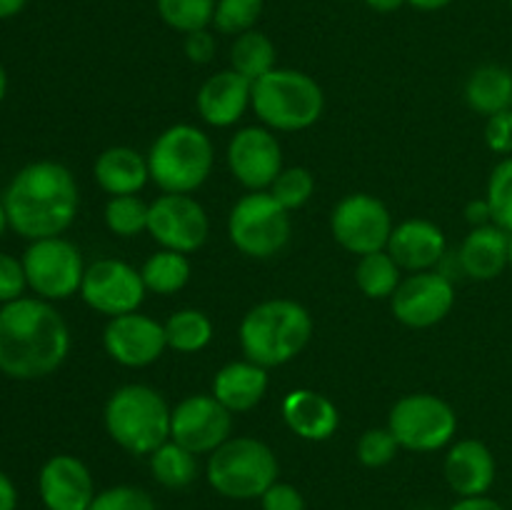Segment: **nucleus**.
I'll use <instances>...</instances> for the list:
<instances>
[{
    "mask_svg": "<svg viewBox=\"0 0 512 510\" xmlns=\"http://www.w3.org/2000/svg\"><path fill=\"white\" fill-rule=\"evenodd\" d=\"M290 233V210H285L270 190H250L230 210V243L248 258H273L288 245Z\"/></svg>",
    "mask_w": 512,
    "mask_h": 510,
    "instance_id": "obj_8",
    "label": "nucleus"
},
{
    "mask_svg": "<svg viewBox=\"0 0 512 510\" xmlns=\"http://www.w3.org/2000/svg\"><path fill=\"white\" fill-rule=\"evenodd\" d=\"M103 348L125 368H145L163 355L168 340L163 323L135 310L108 320L103 330Z\"/></svg>",
    "mask_w": 512,
    "mask_h": 510,
    "instance_id": "obj_17",
    "label": "nucleus"
},
{
    "mask_svg": "<svg viewBox=\"0 0 512 510\" xmlns=\"http://www.w3.org/2000/svg\"><path fill=\"white\" fill-rule=\"evenodd\" d=\"M263 15V0H218L213 25L223 35H243L255 28Z\"/></svg>",
    "mask_w": 512,
    "mask_h": 510,
    "instance_id": "obj_35",
    "label": "nucleus"
},
{
    "mask_svg": "<svg viewBox=\"0 0 512 510\" xmlns=\"http://www.w3.org/2000/svg\"><path fill=\"white\" fill-rule=\"evenodd\" d=\"M458 263L468 278L495 280L510 265V233L495 223L473 228L460 245Z\"/></svg>",
    "mask_w": 512,
    "mask_h": 510,
    "instance_id": "obj_23",
    "label": "nucleus"
},
{
    "mask_svg": "<svg viewBox=\"0 0 512 510\" xmlns=\"http://www.w3.org/2000/svg\"><path fill=\"white\" fill-rule=\"evenodd\" d=\"M38 493L48 510H88L98 495L88 465L68 453L45 460L38 475Z\"/></svg>",
    "mask_w": 512,
    "mask_h": 510,
    "instance_id": "obj_18",
    "label": "nucleus"
},
{
    "mask_svg": "<svg viewBox=\"0 0 512 510\" xmlns=\"http://www.w3.org/2000/svg\"><path fill=\"white\" fill-rule=\"evenodd\" d=\"M95 183L113 198V195H138L150 180L148 158L128 145H113L103 150L95 160Z\"/></svg>",
    "mask_w": 512,
    "mask_h": 510,
    "instance_id": "obj_25",
    "label": "nucleus"
},
{
    "mask_svg": "<svg viewBox=\"0 0 512 510\" xmlns=\"http://www.w3.org/2000/svg\"><path fill=\"white\" fill-rule=\"evenodd\" d=\"M385 250L393 255L400 270L423 273V270H435L443 263L445 253H448V240H445L443 228L433 220L410 218L395 225Z\"/></svg>",
    "mask_w": 512,
    "mask_h": 510,
    "instance_id": "obj_19",
    "label": "nucleus"
},
{
    "mask_svg": "<svg viewBox=\"0 0 512 510\" xmlns=\"http://www.w3.org/2000/svg\"><path fill=\"white\" fill-rule=\"evenodd\" d=\"M183 48H185V55H188L190 63L205 65L215 58V48H218V45H215V35L210 33L208 28H203V30H195V33L185 35Z\"/></svg>",
    "mask_w": 512,
    "mask_h": 510,
    "instance_id": "obj_42",
    "label": "nucleus"
},
{
    "mask_svg": "<svg viewBox=\"0 0 512 510\" xmlns=\"http://www.w3.org/2000/svg\"><path fill=\"white\" fill-rule=\"evenodd\" d=\"M465 218L473 228H480V225H488L493 223V215H490V205L488 200L480 198V200H470L468 208H465Z\"/></svg>",
    "mask_w": 512,
    "mask_h": 510,
    "instance_id": "obj_43",
    "label": "nucleus"
},
{
    "mask_svg": "<svg viewBox=\"0 0 512 510\" xmlns=\"http://www.w3.org/2000/svg\"><path fill=\"white\" fill-rule=\"evenodd\" d=\"M25 288H28V278H25L23 260L0 253V303L5 305L23 298Z\"/></svg>",
    "mask_w": 512,
    "mask_h": 510,
    "instance_id": "obj_39",
    "label": "nucleus"
},
{
    "mask_svg": "<svg viewBox=\"0 0 512 510\" xmlns=\"http://www.w3.org/2000/svg\"><path fill=\"white\" fill-rule=\"evenodd\" d=\"M105 430L120 448L133 455H153L170 440L173 408L163 395L143 383H128L113 390L105 403Z\"/></svg>",
    "mask_w": 512,
    "mask_h": 510,
    "instance_id": "obj_4",
    "label": "nucleus"
},
{
    "mask_svg": "<svg viewBox=\"0 0 512 510\" xmlns=\"http://www.w3.org/2000/svg\"><path fill=\"white\" fill-rule=\"evenodd\" d=\"M150 473L163 488H188L198 478V455L175 440H168L150 455Z\"/></svg>",
    "mask_w": 512,
    "mask_h": 510,
    "instance_id": "obj_30",
    "label": "nucleus"
},
{
    "mask_svg": "<svg viewBox=\"0 0 512 510\" xmlns=\"http://www.w3.org/2000/svg\"><path fill=\"white\" fill-rule=\"evenodd\" d=\"M485 200L490 205L493 223L512 235V155L500 160L493 168Z\"/></svg>",
    "mask_w": 512,
    "mask_h": 510,
    "instance_id": "obj_34",
    "label": "nucleus"
},
{
    "mask_svg": "<svg viewBox=\"0 0 512 510\" xmlns=\"http://www.w3.org/2000/svg\"><path fill=\"white\" fill-rule=\"evenodd\" d=\"M348 3H350V0H348Z\"/></svg>",
    "mask_w": 512,
    "mask_h": 510,
    "instance_id": "obj_53",
    "label": "nucleus"
},
{
    "mask_svg": "<svg viewBox=\"0 0 512 510\" xmlns=\"http://www.w3.org/2000/svg\"><path fill=\"white\" fill-rule=\"evenodd\" d=\"M448 510H505L498 500L488 498V495H475V498H460L458 503L450 505Z\"/></svg>",
    "mask_w": 512,
    "mask_h": 510,
    "instance_id": "obj_44",
    "label": "nucleus"
},
{
    "mask_svg": "<svg viewBox=\"0 0 512 510\" xmlns=\"http://www.w3.org/2000/svg\"><path fill=\"white\" fill-rule=\"evenodd\" d=\"M215 163L213 140L198 125L178 123L155 138L148 153L150 180L163 193L190 195L210 178Z\"/></svg>",
    "mask_w": 512,
    "mask_h": 510,
    "instance_id": "obj_5",
    "label": "nucleus"
},
{
    "mask_svg": "<svg viewBox=\"0 0 512 510\" xmlns=\"http://www.w3.org/2000/svg\"><path fill=\"white\" fill-rule=\"evenodd\" d=\"M8 225L25 240L63 235L78 215L75 175L55 160H38L13 175L3 195Z\"/></svg>",
    "mask_w": 512,
    "mask_h": 510,
    "instance_id": "obj_2",
    "label": "nucleus"
},
{
    "mask_svg": "<svg viewBox=\"0 0 512 510\" xmlns=\"http://www.w3.org/2000/svg\"><path fill=\"white\" fill-rule=\"evenodd\" d=\"M253 105V80L233 68L210 75L198 90V113L213 128H230Z\"/></svg>",
    "mask_w": 512,
    "mask_h": 510,
    "instance_id": "obj_20",
    "label": "nucleus"
},
{
    "mask_svg": "<svg viewBox=\"0 0 512 510\" xmlns=\"http://www.w3.org/2000/svg\"><path fill=\"white\" fill-rule=\"evenodd\" d=\"M233 438V413L213 393L188 395L173 408L170 440L195 455H210Z\"/></svg>",
    "mask_w": 512,
    "mask_h": 510,
    "instance_id": "obj_13",
    "label": "nucleus"
},
{
    "mask_svg": "<svg viewBox=\"0 0 512 510\" xmlns=\"http://www.w3.org/2000/svg\"><path fill=\"white\" fill-rule=\"evenodd\" d=\"M393 228L388 205L370 193L345 195L330 215L335 243L353 255H368L388 248Z\"/></svg>",
    "mask_w": 512,
    "mask_h": 510,
    "instance_id": "obj_11",
    "label": "nucleus"
},
{
    "mask_svg": "<svg viewBox=\"0 0 512 510\" xmlns=\"http://www.w3.org/2000/svg\"><path fill=\"white\" fill-rule=\"evenodd\" d=\"M275 45L273 40L268 38L260 30H248V33L238 35L233 40V48H230V68L235 73L245 75L248 80H258L263 75H268L270 70H275Z\"/></svg>",
    "mask_w": 512,
    "mask_h": 510,
    "instance_id": "obj_28",
    "label": "nucleus"
},
{
    "mask_svg": "<svg viewBox=\"0 0 512 510\" xmlns=\"http://www.w3.org/2000/svg\"><path fill=\"white\" fill-rule=\"evenodd\" d=\"M70 353L63 315L43 298H18L0 308V373L13 380L53 375Z\"/></svg>",
    "mask_w": 512,
    "mask_h": 510,
    "instance_id": "obj_1",
    "label": "nucleus"
},
{
    "mask_svg": "<svg viewBox=\"0 0 512 510\" xmlns=\"http://www.w3.org/2000/svg\"><path fill=\"white\" fill-rule=\"evenodd\" d=\"M495 475H498L495 455L483 440H458L445 455V480L460 498L488 495Z\"/></svg>",
    "mask_w": 512,
    "mask_h": 510,
    "instance_id": "obj_21",
    "label": "nucleus"
},
{
    "mask_svg": "<svg viewBox=\"0 0 512 510\" xmlns=\"http://www.w3.org/2000/svg\"><path fill=\"white\" fill-rule=\"evenodd\" d=\"M150 203L138 195H113L105 205V225L118 238H135L148 230Z\"/></svg>",
    "mask_w": 512,
    "mask_h": 510,
    "instance_id": "obj_33",
    "label": "nucleus"
},
{
    "mask_svg": "<svg viewBox=\"0 0 512 510\" xmlns=\"http://www.w3.org/2000/svg\"><path fill=\"white\" fill-rule=\"evenodd\" d=\"M5 93H8V73H5V68L0 65V103H3Z\"/></svg>",
    "mask_w": 512,
    "mask_h": 510,
    "instance_id": "obj_49",
    "label": "nucleus"
},
{
    "mask_svg": "<svg viewBox=\"0 0 512 510\" xmlns=\"http://www.w3.org/2000/svg\"><path fill=\"white\" fill-rule=\"evenodd\" d=\"M405 3H408V0H365V5H368L370 10H375V13H395V10L403 8Z\"/></svg>",
    "mask_w": 512,
    "mask_h": 510,
    "instance_id": "obj_46",
    "label": "nucleus"
},
{
    "mask_svg": "<svg viewBox=\"0 0 512 510\" xmlns=\"http://www.w3.org/2000/svg\"><path fill=\"white\" fill-rule=\"evenodd\" d=\"M145 283L140 270L118 258H100L85 268L80 298L95 313L118 318L135 313L145 300Z\"/></svg>",
    "mask_w": 512,
    "mask_h": 510,
    "instance_id": "obj_12",
    "label": "nucleus"
},
{
    "mask_svg": "<svg viewBox=\"0 0 512 510\" xmlns=\"http://www.w3.org/2000/svg\"><path fill=\"white\" fill-rule=\"evenodd\" d=\"M485 143L493 153L512 155V108L490 115L485 123Z\"/></svg>",
    "mask_w": 512,
    "mask_h": 510,
    "instance_id": "obj_40",
    "label": "nucleus"
},
{
    "mask_svg": "<svg viewBox=\"0 0 512 510\" xmlns=\"http://www.w3.org/2000/svg\"><path fill=\"white\" fill-rule=\"evenodd\" d=\"M280 413H283L285 425H288L298 438L313 440V443L330 440L340 425L338 405H335L328 395L310 388L290 390L283 398Z\"/></svg>",
    "mask_w": 512,
    "mask_h": 510,
    "instance_id": "obj_22",
    "label": "nucleus"
},
{
    "mask_svg": "<svg viewBox=\"0 0 512 510\" xmlns=\"http://www.w3.org/2000/svg\"><path fill=\"white\" fill-rule=\"evenodd\" d=\"M510 5H512V0H510Z\"/></svg>",
    "mask_w": 512,
    "mask_h": 510,
    "instance_id": "obj_52",
    "label": "nucleus"
},
{
    "mask_svg": "<svg viewBox=\"0 0 512 510\" xmlns=\"http://www.w3.org/2000/svg\"><path fill=\"white\" fill-rule=\"evenodd\" d=\"M465 100L485 118L512 108V70L498 63L475 68L465 83Z\"/></svg>",
    "mask_w": 512,
    "mask_h": 510,
    "instance_id": "obj_26",
    "label": "nucleus"
},
{
    "mask_svg": "<svg viewBox=\"0 0 512 510\" xmlns=\"http://www.w3.org/2000/svg\"><path fill=\"white\" fill-rule=\"evenodd\" d=\"M453 0H408V5H413L415 10H425V13H433V10H443Z\"/></svg>",
    "mask_w": 512,
    "mask_h": 510,
    "instance_id": "obj_48",
    "label": "nucleus"
},
{
    "mask_svg": "<svg viewBox=\"0 0 512 510\" xmlns=\"http://www.w3.org/2000/svg\"><path fill=\"white\" fill-rule=\"evenodd\" d=\"M5 228H10V225H8V213H5V205H3V200H0V235L5 233Z\"/></svg>",
    "mask_w": 512,
    "mask_h": 510,
    "instance_id": "obj_50",
    "label": "nucleus"
},
{
    "mask_svg": "<svg viewBox=\"0 0 512 510\" xmlns=\"http://www.w3.org/2000/svg\"><path fill=\"white\" fill-rule=\"evenodd\" d=\"M265 128L280 133H298L313 128L325 108V95L318 80L303 70L275 68L253 83V105Z\"/></svg>",
    "mask_w": 512,
    "mask_h": 510,
    "instance_id": "obj_6",
    "label": "nucleus"
},
{
    "mask_svg": "<svg viewBox=\"0 0 512 510\" xmlns=\"http://www.w3.org/2000/svg\"><path fill=\"white\" fill-rule=\"evenodd\" d=\"M315 178L308 168H283L275 183L270 185V195L283 205L285 210H298L313 198Z\"/></svg>",
    "mask_w": 512,
    "mask_h": 510,
    "instance_id": "obj_36",
    "label": "nucleus"
},
{
    "mask_svg": "<svg viewBox=\"0 0 512 510\" xmlns=\"http://www.w3.org/2000/svg\"><path fill=\"white\" fill-rule=\"evenodd\" d=\"M260 508L263 510H305V498L295 485L273 483L260 495Z\"/></svg>",
    "mask_w": 512,
    "mask_h": 510,
    "instance_id": "obj_41",
    "label": "nucleus"
},
{
    "mask_svg": "<svg viewBox=\"0 0 512 510\" xmlns=\"http://www.w3.org/2000/svg\"><path fill=\"white\" fill-rule=\"evenodd\" d=\"M278 455L268 443L250 435L228 438L208 458V483L215 493L230 500H258L278 483Z\"/></svg>",
    "mask_w": 512,
    "mask_h": 510,
    "instance_id": "obj_7",
    "label": "nucleus"
},
{
    "mask_svg": "<svg viewBox=\"0 0 512 510\" xmlns=\"http://www.w3.org/2000/svg\"><path fill=\"white\" fill-rule=\"evenodd\" d=\"M148 233L155 243L178 253H195L210 235V220L193 195L163 193L150 203Z\"/></svg>",
    "mask_w": 512,
    "mask_h": 510,
    "instance_id": "obj_14",
    "label": "nucleus"
},
{
    "mask_svg": "<svg viewBox=\"0 0 512 510\" xmlns=\"http://www.w3.org/2000/svg\"><path fill=\"white\" fill-rule=\"evenodd\" d=\"M228 168L248 190H268L283 170V148L270 128L250 125L228 143Z\"/></svg>",
    "mask_w": 512,
    "mask_h": 510,
    "instance_id": "obj_16",
    "label": "nucleus"
},
{
    "mask_svg": "<svg viewBox=\"0 0 512 510\" xmlns=\"http://www.w3.org/2000/svg\"><path fill=\"white\" fill-rule=\"evenodd\" d=\"M28 0H0V20H8L25 8Z\"/></svg>",
    "mask_w": 512,
    "mask_h": 510,
    "instance_id": "obj_47",
    "label": "nucleus"
},
{
    "mask_svg": "<svg viewBox=\"0 0 512 510\" xmlns=\"http://www.w3.org/2000/svg\"><path fill=\"white\" fill-rule=\"evenodd\" d=\"M155 5L168 28L188 35L213 25L218 0H155Z\"/></svg>",
    "mask_w": 512,
    "mask_h": 510,
    "instance_id": "obj_32",
    "label": "nucleus"
},
{
    "mask_svg": "<svg viewBox=\"0 0 512 510\" xmlns=\"http://www.w3.org/2000/svg\"><path fill=\"white\" fill-rule=\"evenodd\" d=\"M20 260H23L28 288L38 298L53 303V300H68L70 295L80 293L85 275L83 255L78 245L65 240L63 235L30 240Z\"/></svg>",
    "mask_w": 512,
    "mask_h": 510,
    "instance_id": "obj_10",
    "label": "nucleus"
},
{
    "mask_svg": "<svg viewBox=\"0 0 512 510\" xmlns=\"http://www.w3.org/2000/svg\"><path fill=\"white\" fill-rule=\"evenodd\" d=\"M268 368L253 360H233L223 365L213 378L210 393L230 410V413H248L268 393Z\"/></svg>",
    "mask_w": 512,
    "mask_h": 510,
    "instance_id": "obj_24",
    "label": "nucleus"
},
{
    "mask_svg": "<svg viewBox=\"0 0 512 510\" xmlns=\"http://www.w3.org/2000/svg\"><path fill=\"white\" fill-rule=\"evenodd\" d=\"M313 318L298 300L270 298L253 305L240 323L238 338L245 358L263 368H278L298 358L310 343Z\"/></svg>",
    "mask_w": 512,
    "mask_h": 510,
    "instance_id": "obj_3",
    "label": "nucleus"
},
{
    "mask_svg": "<svg viewBox=\"0 0 512 510\" xmlns=\"http://www.w3.org/2000/svg\"><path fill=\"white\" fill-rule=\"evenodd\" d=\"M400 280H403V270L388 250L360 255L358 268H355V283L363 290V295L373 300L390 298L398 290Z\"/></svg>",
    "mask_w": 512,
    "mask_h": 510,
    "instance_id": "obj_31",
    "label": "nucleus"
},
{
    "mask_svg": "<svg viewBox=\"0 0 512 510\" xmlns=\"http://www.w3.org/2000/svg\"><path fill=\"white\" fill-rule=\"evenodd\" d=\"M190 273H193V268H190L188 255L168 248L150 255L140 268L145 290L155 295H173L183 290L188 285Z\"/></svg>",
    "mask_w": 512,
    "mask_h": 510,
    "instance_id": "obj_27",
    "label": "nucleus"
},
{
    "mask_svg": "<svg viewBox=\"0 0 512 510\" xmlns=\"http://www.w3.org/2000/svg\"><path fill=\"white\" fill-rule=\"evenodd\" d=\"M18 508V490H15L13 480L0 470V510H15Z\"/></svg>",
    "mask_w": 512,
    "mask_h": 510,
    "instance_id": "obj_45",
    "label": "nucleus"
},
{
    "mask_svg": "<svg viewBox=\"0 0 512 510\" xmlns=\"http://www.w3.org/2000/svg\"><path fill=\"white\" fill-rule=\"evenodd\" d=\"M510 268H512V235H510Z\"/></svg>",
    "mask_w": 512,
    "mask_h": 510,
    "instance_id": "obj_51",
    "label": "nucleus"
},
{
    "mask_svg": "<svg viewBox=\"0 0 512 510\" xmlns=\"http://www.w3.org/2000/svg\"><path fill=\"white\" fill-rule=\"evenodd\" d=\"M398 450L400 445L390 428H370L358 440V460L365 468H383L393 463Z\"/></svg>",
    "mask_w": 512,
    "mask_h": 510,
    "instance_id": "obj_37",
    "label": "nucleus"
},
{
    "mask_svg": "<svg viewBox=\"0 0 512 510\" xmlns=\"http://www.w3.org/2000/svg\"><path fill=\"white\" fill-rule=\"evenodd\" d=\"M88 510H158L153 495L135 485H115L100 490Z\"/></svg>",
    "mask_w": 512,
    "mask_h": 510,
    "instance_id": "obj_38",
    "label": "nucleus"
},
{
    "mask_svg": "<svg viewBox=\"0 0 512 510\" xmlns=\"http://www.w3.org/2000/svg\"><path fill=\"white\" fill-rule=\"evenodd\" d=\"M455 305V285L440 270L410 273L390 295V308L398 323L408 328H433L450 315Z\"/></svg>",
    "mask_w": 512,
    "mask_h": 510,
    "instance_id": "obj_15",
    "label": "nucleus"
},
{
    "mask_svg": "<svg viewBox=\"0 0 512 510\" xmlns=\"http://www.w3.org/2000/svg\"><path fill=\"white\" fill-rule=\"evenodd\" d=\"M388 428L400 448L413 453H435L453 443L458 433V413L438 395L410 393L390 408Z\"/></svg>",
    "mask_w": 512,
    "mask_h": 510,
    "instance_id": "obj_9",
    "label": "nucleus"
},
{
    "mask_svg": "<svg viewBox=\"0 0 512 510\" xmlns=\"http://www.w3.org/2000/svg\"><path fill=\"white\" fill-rule=\"evenodd\" d=\"M168 348L178 353H200L213 340V320L198 308L175 310L163 323Z\"/></svg>",
    "mask_w": 512,
    "mask_h": 510,
    "instance_id": "obj_29",
    "label": "nucleus"
}]
</instances>
